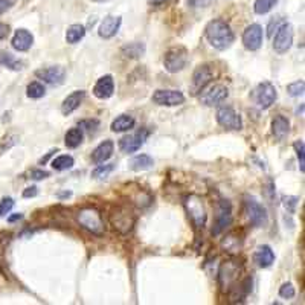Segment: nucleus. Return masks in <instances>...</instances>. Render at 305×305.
<instances>
[{
	"mask_svg": "<svg viewBox=\"0 0 305 305\" xmlns=\"http://www.w3.org/2000/svg\"><path fill=\"white\" fill-rule=\"evenodd\" d=\"M214 0H188V5L193 8H208Z\"/></svg>",
	"mask_w": 305,
	"mask_h": 305,
	"instance_id": "nucleus-41",
	"label": "nucleus"
},
{
	"mask_svg": "<svg viewBox=\"0 0 305 305\" xmlns=\"http://www.w3.org/2000/svg\"><path fill=\"white\" fill-rule=\"evenodd\" d=\"M262 28L258 23H252L243 32V45L249 51H258L262 45Z\"/></svg>",
	"mask_w": 305,
	"mask_h": 305,
	"instance_id": "nucleus-16",
	"label": "nucleus"
},
{
	"mask_svg": "<svg viewBox=\"0 0 305 305\" xmlns=\"http://www.w3.org/2000/svg\"><path fill=\"white\" fill-rule=\"evenodd\" d=\"M86 35V28L83 25H70L66 31V42L70 45L78 43L80 40H83Z\"/></svg>",
	"mask_w": 305,
	"mask_h": 305,
	"instance_id": "nucleus-26",
	"label": "nucleus"
},
{
	"mask_svg": "<svg viewBox=\"0 0 305 305\" xmlns=\"http://www.w3.org/2000/svg\"><path fill=\"white\" fill-rule=\"evenodd\" d=\"M296 203H297V197H284V205L288 206V211H290V212L294 211Z\"/></svg>",
	"mask_w": 305,
	"mask_h": 305,
	"instance_id": "nucleus-45",
	"label": "nucleus"
},
{
	"mask_svg": "<svg viewBox=\"0 0 305 305\" xmlns=\"http://www.w3.org/2000/svg\"><path fill=\"white\" fill-rule=\"evenodd\" d=\"M14 5V0H0V14L7 13Z\"/></svg>",
	"mask_w": 305,
	"mask_h": 305,
	"instance_id": "nucleus-44",
	"label": "nucleus"
},
{
	"mask_svg": "<svg viewBox=\"0 0 305 305\" xmlns=\"http://www.w3.org/2000/svg\"><path fill=\"white\" fill-rule=\"evenodd\" d=\"M205 35L208 38V42L211 43V46H214L218 51L229 49L235 40V35H234L231 26L220 19H215L206 25Z\"/></svg>",
	"mask_w": 305,
	"mask_h": 305,
	"instance_id": "nucleus-1",
	"label": "nucleus"
},
{
	"mask_svg": "<svg viewBox=\"0 0 305 305\" xmlns=\"http://www.w3.org/2000/svg\"><path fill=\"white\" fill-rule=\"evenodd\" d=\"M113 151H114V143L111 140H104L101 142L92 152V162L99 165V164H104L105 161H108L111 156H113Z\"/></svg>",
	"mask_w": 305,
	"mask_h": 305,
	"instance_id": "nucleus-21",
	"label": "nucleus"
},
{
	"mask_svg": "<svg viewBox=\"0 0 305 305\" xmlns=\"http://www.w3.org/2000/svg\"><path fill=\"white\" fill-rule=\"evenodd\" d=\"M294 294H296V291H294L293 284L287 282V284L281 285V288H279V296H281V297H284V299H291V297H294Z\"/></svg>",
	"mask_w": 305,
	"mask_h": 305,
	"instance_id": "nucleus-38",
	"label": "nucleus"
},
{
	"mask_svg": "<svg viewBox=\"0 0 305 305\" xmlns=\"http://www.w3.org/2000/svg\"><path fill=\"white\" fill-rule=\"evenodd\" d=\"M121 23H122L121 17L107 16V17L101 22V25H99V31H98L99 37H101V38H105V40H108V38L114 37V35L118 34L119 28H121Z\"/></svg>",
	"mask_w": 305,
	"mask_h": 305,
	"instance_id": "nucleus-18",
	"label": "nucleus"
},
{
	"mask_svg": "<svg viewBox=\"0 0 305 305\" xmlns=\"http://www.w3.org/2000/svg\"><path fill=\"white\" fill-rule=\"evenodd\" d=\"M293 148L296 151V156L299 159V167H300V171L303 173L305 171V145H303V140L299 139L293 143Z\"/></svg>",
	"mask_w": 305,
	"mask_h": 305,
	"instance_id": "nucleus-35",
	"label": "nucleus"
},
{
	"mask_svg": "<svg viewBox=\"0 0 305 305\" xmlns=\"http://www.w3.org/2000/svg\"><path fill=\"white\" fill-rule=\"evenodd\" d=\"M35 76H37V78L43 80L48 84L60 86V84H63V81L66 78V70H64L63 66H51V67L35 70Z\"/></svg>",
	"mask_w": 305,
	"mask_h": 305,
	"instance_id": "nucleus-15",
	"label": "nucleus"
},
{
	"mask_svg": "<svg viewBox=\"0 0 305 305\" xmlns=\"http://www.w3.org/2000/svg\"><path fill=\"white\" fill-rule=\"evenodd\" d=\"M246 214H247L249 221L255 227L265 226L267 220H269V215H267L265 208L259 202H256L255 199H247V202H246Z\"/></svg>",
	"mask_w": 305,
	"mask_h": 305,
	"instance_id": "nucleus-12",
	"label": "nucleus"
},
{
	"mask_svg": "<svg viewBox=\"0 0 305 305\" xmlns=\"http://www.w3.org/2000/svg\"><path fill=\"white\" fill-rule=\"evenodd\" d=\"M151 99L158 105H167V107H174L185 102V96L179 90H156L152 93Z\"/></svg>",
	"mask_w": 305,
	"mask_h": 305,
	"instance_id": "nucleus-17",
	"label": "nucleus"
},
{
	"mask_svg": "<svg viewBox=\"0 0 305 305\" xmlns=\"http://www.w3.org/2000/svg\"><path fill=\"white\" fill-rule=\"evenodd\" d=\"M276 4H278V0H256L253 5V11L256 14L262 16V14H267L269 11H272Z\"/></svg>",
	"mask_w": 305,
	"mask_h": 305,
	"instance_id": "nucleus-32",
	"label": "nucleus"
},
{
	"mask_svg": "<svg viewBox=\"0 0 305 305\" xmlns=\"http://www.w3.org/2000/svg\"><path fill=\"white\" fill-rule=\"evenodd\" d=\"M114 170V164H108V165H98L93 171H92V177L93 179H98V180H101V179H105V177H108V174L111 173Z\"/></svg>",
	"mask_w": 305,
	"mask_h": 305,
	"instance_id": "nucleus-34",
	"label": "nucleus"
},
{
	"mask_svg": "<svg viewBox=\"0 0 305 305\" xmlns=\"http://www.w3.org/2000/svg\"><path fill=\"white\" fill-rule=\"evenodd\" d=\"M217 122L226 130H241L243 121L241 116L232 107H221L217 111Z\"/></svg>",
	"mask_w": 305,
	"mask_h": 305,
	"instance_id": "nucleus-11",
	"label": "nucleus"
},
{
	"mask_svg": "<svg viewBox=\"0 0 305 305\" xmlns=\"http://www.w3.org/2000/svg\"><path fill=\"white\" fill-rule=\"evenodd\" d=\"M272 133L278 140H284L290 133V121L282 114H276L272 121Z\"/></svg>",
	"mask_w": 305,
	"mask_h": 305,
	"instance_id": "nucleus-24",
	"label": "nucleus"
},
{
	"mask_svg": "<svg viewBox=\"0 0 305 305\" xmlns=\"http://www.w3.org/2000/svg\"><path fill=\"white\" fill-rule=\"evenodd\" d=\"M134 220L136 218H134L133 212L128 208H124V206L116 208V211H113L110 214L111 226L116 229L118 232H121V234H128L131 231V227L134 224Z\"/></svg>",
	"mask_w": 305,
	"mask_h": 305,
	"instance_id": "nucleus-6",
	"label": "nucleus"
},
{
	"mask_svg": "<svg viewBox=\"0 0 305 305\" xmlns=\"http://www.w3.org/2000/svg\"><path fill=\"white\" fill-rule=\"evenodd\" d=\"M84 98H86V92L84 90H75V92H72L63 101V104H61V113L66 114V116H67V114H70V113H73L76 108L81 105V102H83Z\"/></svg>",
	"mask_w": 305,
	"mask_h": 305,
	"instance_id": "nucleus-22",
	"label": "nucleus"
},
{
	"mask_svg": "<svg viewBox=\"0 0 305 305\" xmlns=\"http://www.w3.org/2000/svg\"><path fill=\"white\" fill-rule=\"evenodd\" d=\"M231 223H232L231 202H229V200H220L217 215H215V221H214V226H212V235L214 237L220 235L227 226H231Z\"/></svg>",
	"mask_w": 305,
	"mask_h": 305,
	"instance_id": "nucleus-9",
	"label": "nucleus"
},
{
	"mask_svg": "<svg viewBox=\"0 0 305 305\" xmlns=\"http://www.w3.org/2000/svg\"><path fill=\"white\" fill-rule=\"evenodd\" d=\"M55 151H57V149H55ZM55 151H51V152H48V156H46V158L40 159V164H46V162H48V159H49V158H51V156L54 155V152H55Z\"/></svg>",
	"mask_w": 305,
	"mask_h": 305,
	"instance_id": "nucleus-49",
	"label": "nucleus"
},
{
	"mask_svg": "<svg viewBox=\"0 0 305 305\" xmlns=\"http://www.w3.org/2000/svg\"><path fill=\"white\" fill-rule=\"evenodd\" d=\"M22 217H23L22 214H16V215L10 217V218H8V221H10V223H14V221H17V220H20Z\"/></svg>",
	"mask_w": 305,
	"mask_h": 305,
	"instance_id": "nucleus-48",
	"label": "nucleus"
},
{
	"mask_svg": "<svg viewBox=\"0 0 305 305\" xmlns=\"http://www.w3.org/2000/svg\"><path fill=\"white\" fill-rule=\"evenodd\" d=\"M75 161L72 156H67V155H63V156H58L57 159L52 161V168L55 171H64V170H70L73 167Z\"/></svg>",
	"mask_w": 305,
	"mask_h": 305,
	"instance_id": "nucleus-31",
	"label": "nucleus"
},
{
	"mask_svg": "<svg viewBox=\"0 0 305 305\" xmlns=\"http://www.w3.org/2000/svg\"><path fill=\"white\" fill-rule=\"evenodd\" d=\"M38 194V188L37 186H29L23 191V197L25 199H29V197H35Z\"/></svg>",
	"mask_w": 305,
	"mask_h": 305,
	"instance_id": "nucleus-43",
	"label": "nucleus"
},
{
	"mask_svg": "<svg viewBox=\"0 0 305 305\" xmlns=\"http://www.w3.org/2000/svg\"><path fill=\"white\" fill-rule=\"evenodd\" d=\"M303 90H305V83L300 80V81H294L291 84L287 86V93L290 96H302L303 95Z\"/></svg>",
	"mask_w": 305,
	"mask_h": 305,
	"instance_id": "nucleus-36",
	"label": "nucleus"
},
{
	"mask_svg": "<svg viewBox=\"0 0 305 305\" xmlns=\"http://www.w3.org/2000/svg\"><path fill=\"white\" fill-rule=\"evenodd\" d=\"M293 26L287 22H284L278 29L276 34L273 37V49L278 54H285L287 51H290L291 45H293Z\"/></svg>",
	"mask_w": 305,
	"mask_h": 305,
	"instance_id": "nucleus-10",
	"label": "nucleus"
},
{
	"mask_svg": "<svg viewBox=\"0 0 305 305\" xmlns=\"http://www.w3.org/2000/svg\"><path fill=\"white\" fill-rule=\"evenodd\" d=\"M122 54L127 58H139L145 54V45L143 43H128L122 48Z\"/></svg>",
	"mask_w": 305,
	"mask_h": 305,
	"instance_id": "nucleus-30",
	"label": "nucleus"
},
{
	"mask_svg": "<svg viewBox=\"0 0 305 305\" xmlns=\"http://www.w3.org/2000/svg\"><path fill=\"white\" fill-rule=\"evenodd\" d=\"M83 130L80 127H76V128H70L66 136H64V143L66 146L69 148H76V146H80L81 142H83Z\"/></svg>",
	"mask_w": 305,
	"mask_h": 305,
	"instance_id": "nucleus-28",
	"label": "nucleus"
},
{
	"mask_svg": "<svg viewBox=\"0 0 305 305\" xmlns=\"http://www.w3.org/2000/svg\"><path fill=\"white\" fill-rule=\"evenodd\" d=\"M214 80V67L211 64H202L196 69L193 75V81H191V93L199 95L202 90Z\"/></svg>",
	"mask_w": 305,
	"mask_h": 305,
	"instance_id": "nucleus-8",
	"label": "nucleus"
},
{
	"mask_svg": "<svg viewBox=\"0 0 305 305\" xmlns=\"http://www.w3.org/2000/svg\"><path fill=\"white\" fill-rule=\"evenodd\" d=\"M114 92V81L111 75H104L96 81L93 87V95L99 99H107L113 95Z\"/></svg>",
	"mask_w": 305,
	"mask_h": 305,
	"instance_id": "nucleus-19",
	"label": "nucleus"
},
{
	"mask_svg": "<svg viewBox=\"0 0 305 305\" xmlns=\"http://www.w3.org/2000/svg\"><path fill=\"white\" fill-rule=\"evenodd\" d=\"M8 35H10V26L5 23H0V40H5Z\"/></svg>",
	"mask_w": 305,
	"mask_h": 305,
	"instance_id": "nucleus-46",
	"label": "nucleus"
},
{
	"mask_svg": "<svg viewBox=\"0 0 305 305\" xmlns=\"http://www.w3.org/2000/svg\"><path fill=\"white\" fill-rule=\"evenodd\" d=\"M278 98L276 87L270 81H262L253 90V99L261 108H269Z\"/></svg>",
	"mask_w": 305,
	"mask_h": 305,
	"instance_id": "nucleus-7",
	"label": "nucleus"
},
{
	"mask_svg": "<svg viewBox=\"0 0 305 305\" xmlns=\"http://www.w3.org/2000/svg\"><path fill=\"white\" fill-rule=\"evenodd\" d=\"M136 124L134 118L130 116V114H121L116 119L111 122V131L114 133H122V131H128L130 128H133Z\"/></svg>",
	"mask_w": 305,
	"mask_h": 305,
	"instance_id": "nucleus-25",
	"label": "nucleus"
},
{
	"mask_svg": "<svg viewBox=\"0 0 305 305\" xmlns=\"http://www.w3.org/2000/svg\"><path fill=\"white\" fill-rule=\"evenodd\" d=\"M285 20L284 19H281V17H278V19H273L270 23H269V26H267V35L269 37H273V34L276 32V29L284 23Z\"/></svg>",
	"mask_w": 305,
	"mask_h": 305,
	"instance_id": "nucleus-40",
	"label": "nucleus"
},
{
	"mask_svg": "<svg viewBox=\"0 0 305 305\" xmlns=\"http://www.w3.org/2000/svg\"><path fill=\"white\" fill-rule=\"evenodd\" d=\"M46 90H45V86L42 83H38V81H32L31 84H28L26 87V95L32 99H38V98H42L45 96Z\"/></svg>",
	"mask_w": 305,
	"mask_h": 305,
	"instance_id": "nucleus-33",
	"label": "nucleus"
},
{
	"mask_svg": "<svg viewBox=\"0 0 305 305\" xmlns=\"http://www.w3.org/2000/svg\"><path fill=\"white\" fill-rule=\"evenodd\" d=\"M202 92L203 93H200V102L208 105V107H214V105L221 104L229 95L227 87L223 86V84H214L209 89L205 87Z\"/></svg>",
	"mask_w": 305,
	"mask_h": 305,
	"instance_id": "nucleus-13",
	"label": "nucleus"
},
{
	"mask_svg": "<svg viewBox=\"0 0 305 305\" xmlns=\"http://www.w3.org/2000/svg\"><path fill=\"white\" fill-rule=\"evenodd\" d=\"M76 221H78V224L84 229V231L90 232L92 235L102 237L105 232L102 215L96 208L89 206V208L80 209L76 212Z\"/></svg>",
	"mask_w": 305,
	"mask_h": 305,
	"instance_id": "nucleus-2",
	"label": "nucleus"
},
{
	"mask_svg": "<svg viewBox=\"0 0 305 305\" xmlns=\"http://www.w3.org/2000/svg\"><path fill=\"white\" fill-rule=\"evenodd\" d=\"M183 205H185L186 212L189 214L191 220H193L194 226H196L197 229H203L205 224H206L208 214H206V209H205V205H203L202 197H199V196H196V194L185 196V197H183Z\"/></svg>",
	"mask_w": 305,
	"mask_h": 305,
	"instance_id": "nucleus-4",
	"label": "nucleus"
},
{
	"mask_svg": "<svg viewBox=\"0 0 305 305\" xmlns=\"http://www.w3.org/2000/svg\"><path fill=\"white\" fill-rule=\"evenodd\" d=\"M78 127L81 130H86V131H96L98 127H99V121L98 119H84L78 124Z\"/></svg>",
	"mask_w": 305,
	"mask_h": 305,
	"instance_id": "nucleus-37",
	"label": "nucleus"
},
{
	"mask_svg": "<svg viewBox=\"0 0 305 305\" xmlns=\"http://www.w3.org/2000/svg\"><path fill=\"white\" fill-rule=\"evenodd\" d=\"M152 165H155V161H152L151 156L148 155H139L136 158H133L130 161V168L134 171H143V170H149Z\"/></svg>",
	"mask_w": 305,
	"mask_h": 305,
	"instance_id": "nucleus-27",
	"label": "nucleus"
},
{
	"mask_svg": "<svg viewBox=\"0 0 305 305\" xmlns=\"http://www.w3.org/2000/svg\"><path fill=\"white\" fill-rule=\"evenodd\" d=\"M0 66H5V67L13 69V70H22L23 69L22 61H19L14 55H11L7 51H2V49H0Z\"/></svg>",
	"mask_w": 305,
	"mask_h": 305,
	"instance_id": "nucleus-29",
	"label": "nucleus"
},
{
	"mask_svg": "<svg viewBox=\"0 0 305 305\" xmlns=\"http://www.w3.org/2000/svg\"><path fill=\"white\" fill-rule=\"evenodd\" d=\"M167 0H148V4H151V5H155V7H159V5H162V4H165Z\"/></svg>",
	"mask_w": 305,
	"mask_h": 305,
	"instance_id": "nucleus-47",
	"label": "nucleus"
},
{
	"mask_svg": "<svg viewBox=\"0 0 305 305\" xmlns=\"http://www.w3.org/2000/svg\"><path fill=\"white\" fill-rule=\"evenodd\" d=\"M34 43V35L28 31V29H17L14 37H13V48L19 52H26L31 49Z\"/></svg>",
	"mask_w": 305,
	"mask_h": 305,
	"instance_id": "nucleus-20",
	"label": "nucleus"
},
{
	"mask_svg": "<svg viewBox=\"0 0 305 305\" xmlns=\"http://www.w3.org/2000/svg\"><path fill=\"white\" fill-rule=\"evenodd\" d=\"M253 261L256 262L258 267L265 269V267H270L275 261V253L269 246H259L253 255Z\"/></svg>",
	"mask_w": 305,
	"mask_h": 305,
	"instance_id": "nucleus-23",
	"label": "nucleus"
},
{
	"mask_svg": "<svg viewBox=\"0 0 305 305\" xmlns=\"http://www.w3.org/2000/svg\"><path fill=\"white\" fill-rule=\"evenodd\" d=\"M243 267L238 261L235 259H227L220 265L218 270V282L223 291H232L234 287L240 281V273Z\"/></svg>",
	"mask_w": 305,
	"mask_h": 305,
	"instance_id": "nucleus-3",
	"label": "nucleus"
},
{
	"mask_svg": "<svg viewBox=\"0 0 305 305\" xmlns=\"http://www.w3.org/2000/svg\"><path fill=\"white\" fill-rule=\"evenodd\" d=\"M14 208V200L11 197H5L0 202V215L5 217L7 214H10V211Z\"/></svg>",
	"mask_w": 305,
	"mask_h": 305,
	"instance_id": "nucleus-39",
	"label": "nucleus"
},
{
	"mask_svg": "<svg viewBox=\"0 0 305 305\" xmlns=\"http://www.w3.org/2000/svg\"><path fill=\"white\" fill-rule=\"evenodd\" d=\"M188 64V51L185 48H171L164 55V66L167 72L177 73Z\"/></svg>",
	"mask_w": 305,
	"mask_h": 305,
	"instance_id": "nucleus-5",
	"label": "nucleus"
},
{
	"mask_svg": "<svg viewBox=\"0 0 305 305\" xmlns=\"http://www.w3.org/2000/svg\"><path fill=\"white\" fill-rule=\"evenodd\" d=\"M148 136H149V130L140 128V130H137L133 134L124 136L119 140V148H121V151L127 152V155H130V152H136L145 143V140H146Z\"/></svg>",
	"mask_w": 305,
	"mask_h": 305,
	"instance_id": "nucleus-14",
	"label": "nucleus"
},
{
	"mask_svg": "<svg viewBox=\"0 0 305 305\" xmlns=\"http://www.w3.org/2000/svg\"><path fill=\"white\" fill-rule=\"evenodd\" d=\"M92 2H99V4H102V2H108V0H92Z\"/></svg>",
	"mask_w": 305,
	"mask_h": 305,
	"instance_id": "nucleus-50",
	"label": "nucleus"
},
{
	"mask_svg": "<svg viewBox=\"0 0 305 305\" xmlns=\"http://www.w3.org/2000/svg\"><path fill=\"white\" fill-rule=\"evenodd\" d=\"M46 177H49V173L43 171V170H34L31 173V179H34V180H43Z\"/></svg>",
	"mask_w": 305,
	"mask_h": 305,
	"instance_id": "nucleus-42",
	"label": "nucleus"
}]
</instances>
